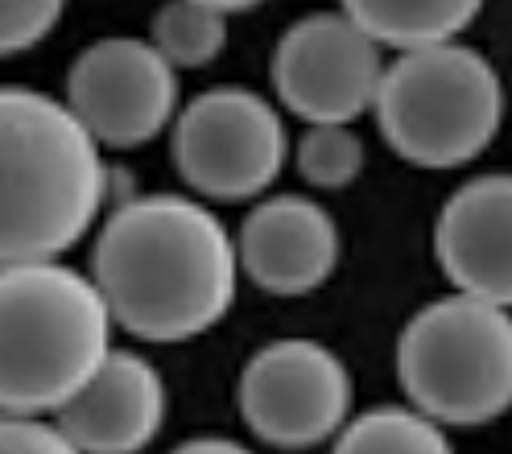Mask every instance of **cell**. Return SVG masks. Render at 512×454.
Here are the masks:
<instances>
[{"label":"cell","instance_id":"obj_1","mask_svg":"<svg viewBox=\"0 0 512 454\" xmlns=\"http://www.w3.org/2000/svg\"><path fill=\"white\" fill-rule=\"evenodd\" d=\"M236 244L203 203L141 194L108 215L91 252V285L108 318L145 343L211 331L236 298Z\"/></svg>","mask_w":512,"mask_h":454},{"label":"cell","instance_id":"obj_2","mask_svg":"<svg viewBox=\"0 0 512 454\" xmlns=\"http://www.w3.org/2000/svg\"><path fill=\"white\" fill-rule=\"evenodd\" d=\"M100 145L67 104L0 87V269L54 261L104 207Z\"/></svg>","mask_w":512,"mask_h":454},{"label":"cell","instance_id":"obj_3","mask_svg":"<svg viewBox=\"0 0 512 454\" xmlns=\"http://www.w3.org/2000/svg\"><path fill=\"white\" fill-rule=\"evenodd\" d=\"M112 351V318L91 277L58 265L0 269V413L62 409Z\"/></svg>","mask_w":512,"mask_h":454},{"label":"cell","instance_id":"obj_4","mask_svg":"<svg viewBox=\"0 0 512 454\" xmlns=\"http://www.w3.org/2000/svg\"><path fill=\"white\" fill-rule=\"evenodd\" d=\"M380 137L426 170H455L479 157L504 120V87L492 62L459 42L397 54L372 100Z\"/></svg>","mask_w":512,"mask_h":454},{"label":"cell","instance_id":"obj_5","mask_svg":"<svg viewBox=\"0 0 512 454\" xmlns=\"http://www.w3.org/2000/svg\"><path fill=\"white\" fill-rule=\"evenodd\" d=\"M409 409L438 426H484L512 409V310L467 294L418 310L397 339Z\"/></svg>","mask_w":512,"mask_h":454},{"label":"cell","instance_id":"obj_6","mask_svg":"<svg viewBox=\"0 0 512 454\" xmlns=\"http://www.w3.org/2000/svg\"><path fill=\"white\" fill-rule=\"evenodd\" d=\"M290 153L285 120L248 87H211L174 120V166L190 190L219 203L265 194Z\"/></svg>","mask_w":512,"mask_h":454},{"label":"cell","instance_id":"obj_7","mask_svg":"<svg viewBox=\"0 0 512 454\" xmlns=\"http://www.w3.org/2000/svg\"><path fill=\"white\" fill-rule=\"evenodd\" d=\"M240 413L261 442L310 450L347 426L351 372L314 339L265 343L240 372Z\"/></svg>","mask_w":512,"mask_h":454},{"label":"cell","instance_id":"obj_8","mask_svg":"<svg viewBox=\"0 0 512 454\" xmlns=\"http://www.w3.org/2000/svg\"><path fill=\"white\" fill-rule=\"evenodd\" d=\"M380 46L343 13H310L273 50V87L306 124H351L376 100Z\"/></svg>","mask_w":512,"mask_h":454},{"label":"cell","instance_id":"obj_9","mask_svg":"<svg viewBox=\"0 0 512 454\" xmlns=\"http://www.w3.org/2000/svg\"><path fill=\"white\" fill-rule=\"evenodd\" d=\"M67 108L95 145L133 149L174 120L178 71L141 38L91 42L67 75Z\"/></svg>","mask_w":512,"mask_h":454},{"label":"cell","instance_id":"obj_10","mask_svg":"<svg viewBox=\"0 0 512 454\" xmlns=\"http://www.w3.org/2000/svg\"><path fill=\"white\" fill-rule=\"evenodd\" d=\"M434 252L459 294L512 310V174L459 186L438 211Z\"/></svg>","mask_w":512,"mask_h":454},{"label":"cell","instance_id":"obj_11","mask_svg":"<svg viewBox=\"0 0 512 454\" xmlns=\"http://www.w3.org/2000/svg\"><path fill=\"white\" fill-rule=\"evenodd\" d=\"M166 421V384L145 355L108 351L58 409V430L79 454H137Z\"/></svg>","mask_w":512,"mask_h":454},{"label":"cell","instance_id":"obj_12","mask_svg":"<svg viewBox=\"0 0 512 454\" xmlns=\"http://www.w3.org/2000/svg\"><path fill=\"white\" fill-rule=\"evenodd\" d=\"M236 265L277 298H302L339 265V227L306 194H273L240 227Z\"/></svg>","mask_w":512,"mask_h":454},{"label":"cell","instance_id":"obj_13","mask_svg":"<svg viewBox=\"0 0 512 454\" xmlns=\"http://www.w3.org/2000/svg\"><path fill=\"white\" fill-rule=\"evenodd\" d=\"M484 0H343V17L356 21L376 46L422 50L455 42L475 21Z\"/></svg>","mask_w":512,"mask_h":454},{"label":"cell","instance_id":"obj_14","mask_svg":"<svg viewBox=\"0 0 512 454\" xmlns=\"http://www.w3.org/2000/svg\"><path fill=\"white\" fill-rule=\"evenodd\" d=\"M331 454H455L438 421L409 405H380L347 417Z\"/></svg>","mask_w":512,"mask_h":454},{"label":"cell","instance_id":"obj_15","mask_svg":"<svg viewBox=\"0 0 512 454\" xmlns=\"http://www.w3.org/2000/svg\"><path fill=\"white\" fill-rule=\"evenodd\" d=\"M170 67H207L219 58V50L228 46V17L219 9H207L199 0H166L153 17V42Z\"/></svg>","mask_w":512,"mask_h":454},{"label":"cell","instance_id":"obj_16","mask_svg":"<svg viewBox=\"0 0 512 454\" xmlns=\"http://www.w3.org/2000/svg\"><path fill=\"white\" fill-rule=\"evenodd\" d=\"M298 170L318 190L351 186L364 170V141L351 124H306L298 141Z\"/></svg>","mask_w":512,"mask_h":454},{"label":"cell","instance_id":"obj_17","mask_svg":"<svg viewBox=\"0 0 512 454\" xmlns=\"http://www.w3.org/2000/svg\"><path fill=\"white\" fill-rule=\"evenodd\" d=\"M67 0H0V58L38 46L62 17Z\"/></svg>","mask_w":512,"mask_h":454},{"label":"cell","instance_id":"obj_18","mask_svg":"<svg viewBox=\"0 0 512 454\" xmlns=\"http://www.w3.org/2000/svg\"><path fill=\"white\" fill-rule=\"evenodd\" d=\"M0 454H79L58 426H46L42 417L0 413Z\"/></svg>","mask_w":512,"mask_h":454},{"label":"cell","instance_id":"obj_19","mask_svg":"<svg viewBox=\"0 0 512 454\" xmlns=\"http://www.w3.org/2000/svg\"><path fill=\"white\" fill-rule=\"evenodd\" d=\"M170 454H252V450L232 442V438H195V442H182Z\"/></svg>","mask_w":512,"mask_h":454},{"label":"cell","instance_id":"obj_20","mask_svg":"<svg viewBox=\"0 0 512 454\" xmlns=\"http://www.w3.org/2000/svg\"><path fill=\"white\" fill-rule=\"evenodd\" d=\"M199 5L219 9L223 17H228V13H236V9H252V5H261V0H199Z\"/></svg>","mask_w":512,"mask_h":454}]
</instances>
